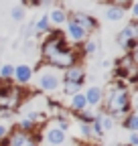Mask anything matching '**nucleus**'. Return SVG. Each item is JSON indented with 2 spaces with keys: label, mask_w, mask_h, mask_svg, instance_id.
<instances>
[{
  "label": "nucleus",
  "mask_w": 138,
  "mask_h": 146,
  "mask_svg": "<svg viewBox=\"0 0 138 146\" xmlns=\"http://www.w3.org/2000/svg\"><path fill=\"white\" fill-rule=\"evenodd\" d=\"M79 55L81 53L77 49H71V45L65 41L61 31H49L45 41L41 43V61H43V65L59 69V71L79 63Z\"/></svg>",
  "instance_id": "nucleus-1"
},
{
  "label": "nucleus",
  "mask_w": 138,
  "mask_h": 146,
  "mask_svg": "<svg viewBox=\"0 0 138 146\" xmlns=\"http://www.w3.org/2000/svg\"><path fill=\"white\" fill-rule=\"evenodd\" d=\"M102 106H104V112L110 114L114 120L124 118L128 112H132V94L124 85V81L116 79L108 91H104Z\"/></svg>",
  "instance_id": "nucleus-2"
},
{
  "label": "nucleus",
  "mask_w": 138,
  "mask_h": 146,
  "mask_svg": "<svg viewBox=\"0 0 138 146\" xmlns=\"http://www.w3.org/2000/svg\"><path fill=\"white\" fill-rule=\"evenodd\" d=\"M25 100V87L16 85L12 81H2L0 79V110H10L16 112Z\"/></svg>",
  "instance_id": "nucleus-3"
},
{
  "label": "nucleus",
  "mask_w": 138,
  "mask_h": 146,
  "mask_svg": "<svg viewBox=\"0 0 138 146\" xmlns=\"http://www.w3.org/2000/svg\"><path fill=\"white\" fill-rule=\"evenodd\" d=\"M37 71H39V75H37V85H39L41 91H47V94H51V91L61 89L63 77H61L59 69L47 67V65H39Z\"/></svg>",
  "instance_id": "nucleus-4"
},
{
  "label": "nucleus",
  "mask_w": 138,
  "mask_h": 146,
  "mask_svg": "<svg viewBox=\"0 0 138 146\" xmlns=\"http://www.w3.org/2000/svg\"><path fill=\"white\" fill-rule=\"evenodd\" d=\"M2 142H4V146H39L41 136H39V132H23L19 128H12Z\"/></svg>",
  "instance_id": "nucleus-5"
},
{
  "label": "nucleus",
  "mask_w": 138,
  "mask_h": 146,
  "mask_svg": "<svg viewBox=\"0 0 138 146\" xmlns=\"http://www.w3.org/2000/svg\"><path fill=\"white\" fill-rule=\"evenodd\" d=\"M65 25H67V31L63 33V36H65V41L69 43V45H81L85 39H90V35L85 33L71 16H67V21H65Z\"/></svg>",
  "instance_id": "nucleus-6"
},
{
  "label": "nucleus",
  "mask_w": 138,
  "mask_h": 146,
  "mask_svg": "<svg viewBox=\"0 0 138 146\" xmlns=\"http://www.w3.org/2000/svg\"><path fill=\"white\" fill-rule=\"evenodd\" d=\"M33 67L31 65H14V73H12V79H14V83L16 85H21V87H25V85H29V81L33 79Z\"/></svg>",
  "instance_id": "nucleus-7"
},
{
  "label": "nucleus",
  "mask_w": 138,
  "mask_h": 146,
  "mask_svg": "<svg viewBox=\"0 0 138 146\" xmlns=\"http://www.w3.org/2000/svg\"><path fill=\"white\" fill-rule=\"evenodd\" d=\"M61 77H63V81H75V83H83V81H85V69H83V65H81V63H75V65H71V67L63 69Z\"/></svg>",
  "instance_id": "nucleus-8"
},
{
  "label": "nucleus",
  "mask_w": 138,
  "mask_h": 146,
  "mask_svg": "<svg viewBox=\"0 0 138 146\" xmlns=\"http://www.w3.org/2000/svg\"><path fill=\"white\" fill-rule=\"evenodd\" d=\"M71 18H73V21H75V23H77L85 33H88V35H90V33H94V31L98 29V21H96L94 16H90L88 12H73V14H71Z\"/></svg>",
  "instance_id": "nucleus-9"
},
{
  "label": "nucleus",
  "mask_w": 138,
  "mask_h": 146,
  "mask_svg": "<svg viewBox=\"0 0 138 146\" xmlns=\"http://www.w3.org/2000/svg\"><path fill=\"white\" fill-rule=\"evenodd\" d=\"M132 39H138V25H136V21H130L122 31L118 33V45H124V43H128Z\"/></svg>",
  "instance_id": "nucleus-10"
},
{
  "label": "nucleus",
  "mask_w": 138,
  "mask_h": 146,
  "mask_svg": "<svg viewBox=\"0 0 138 146\" xmlns=\"http://www.w3.org/2000/svg\"><path fill=\"white\" fill-rule=\"evenodd\" d=\"M85 104H88L90 108H96V106H102V98H104V87L100 85H92L88 87V91H85Z\"/></svg>",
  "instance_id": "nucleus-11"
},
{
  "label": "nucleus",
  "mask_w": 138,
  "mask_h": 146,
  "mask_svg": "<svg viewBox=\"0 0 138 146\" xmlns=\"http://www.w3.org/2000/svg\"><path fill=\"white\" fill-rule=\"evenodd\" d=\"M45 138L49 140L51 146H61V144L65 142V130H61L57 124H53V126H49V128H47Z\"/></svg>",
  "instance_id": "nucleus-12"
},
{
  "label": "nucleus",
  "mask_w": 138,
  "mask_h": 146,
  "mask_svg": "<svg viewBox=\"0 0 138 146\" xmlns=\"http://www.w3.org/2000/svg\"><path fill=\"white\" fill-rule=\"evenodd\" d=\"M94 118H96V122L100 124V128H102V132L106 134V132H110L112 128L116 126V120L110 116V114H106V112H100V114H94Z\"/></svg>",
  "instance_id": "nucleus-13"
},
{
  "label": "nucleus",
  "mask_w": 138,
  "mask_h": 146,
  "mask_svg": "<svg viewBox=\"0 0 138 146\" xmlns=\"http://www.w3.org/2000/svg\"><path fill=\"white\" fill-rule=\"evenodd\" d=\"M67 12L63 10V8H53L49 14H47V18H49V25L51 27H61V25H65V21H67Z\"/></svg>",
  "instance_id": "nucleus-14"
},
{
  "label": "nucleus",
  "mask_w": 138,
  "mask_h": 146,
  "mask_svg": "<svg viewBox=\"0 0 138 146\" xmlns=\"http://www.w3.org/2000/svg\"><path fill=\"white\" fill-rule=\"evenodd\" d=\"M85 108H88V104H85V96L81 94V91L69 96V110H71V112H81V110H85Z\"/></svg>",
  "instance_id": "nucleus-15"
},
{
  "label": "nucleus",
  "mask_w": 138,
  "mask_h": 146,
  "mask_svg": "<svg viewBox=\"0 0 138 146\" xmlns=\"http://www.w3.org/2000/svg\"><path fill=\"white\" fill-rule=\"evenodd\" d=\"M122 126L126 128L128 132H138V114L128 112V114L122 118Z\"/></svg>",
  "instance_id": "nucleus-16"
},
{
  "label": "nucleus",
  "mask_w": 138,
  "mask_h": 146,
  "mask_svg": "<svg viewBox=\"0 0 138 146\" xmlns=\"http://www.w3.org/2000/svg\"><path fill=\"white\" fill-rule=\"evenodd\" d=\"M124 14H126V8H122V6H112V4H110V6L106 8V18H108V21H112V23H114V21H120Z\"/></svg>",
  "instance_id": "nucleus-17"
},
{
  "label": "nucleus",
  "mask_w": 138,
  "mask_h": 146,
  "mask_svg": "<svg viewBox=\"0 0 138 146\" xmlns=\"http://www.w3.org/2000/svg\"><path fill=\"white\" fill-rule=\"evenodd\" d=\"M51 31V25H49V18H47V14H43L37 23H34V35H43V33H49Z\"/></svg>",
  "instance_id": "nucleus-18"
},
{
  "label": "nucleus",
  "mask_w": 138,
  "mask_h": 146,
  "mask_svg": "<svg viewBox=\"0 0 138 146\" xmlns=\"http://www.w3.org/2000/svg\"><path fill=\"white\" fill-rule=\"evenodd\" d=\"M83 87V83H75V81H63L61 83V89H63V94L69 98V96H73V94H77V91Z\"/></svg>",
  "instance_id": "nucleus-19"
},
{
  "label": "nucleus",
  "mask_w": 138,
  "mask_h": 146,
  "mask_svg": "<svg viewBox=\"0 0 138 146\" xmlns=\"http://www.w3.org/2000/svg\"><path fill=\"white\" fill-rule=\"evenodd\" d=\"M16 128H19V130H23V132H39V124H34V122L29 120V118H23Z\"/></svg>",
  "instance_id": "nucleus-20"
},
{
  "label": "nucleus",
  "mask_w": 138,
  "mask_h": 146,
  "mask_svg": "<svg viewBox=\"0 0 138 146\" xmlns=\"http://www.w3.org/2000/svg\"><path fill=\"white\" fill-rule=\"evenodd\" d=\"M81 55H96L98 53V41H90V39H85L81 43Z\"/></svg>",
  "instance_id": "nucleus-21"
},
{
  "label": "nucleus",
  "mask_w": 138,
  "mask_h": 146,
  "mask_svg": "<svg viewBox=\"0 0 138 146\" xmlns=\"http://www.w3.org/2000/svg\"><path fill=\"white\" fill-rule=\"evenodd\" d=\"M14 65H0V79L2 81H12Z\"/></svg>",
  "instance_id": "nucleus-22"
},
{
  "label": "nucleus",
  "mask_w": 138,
  "mask_h": 146,
  "mask_svg": "<svg viewBox=\"0 0 138 146\" xmlns=\"http://www.w3.org/2000/svg\"><path fill=\"white\" fill-rule=\"evenodd\" d=\"M75 118H77L81 124H92V122H94V114L88 112V108L81 110V112H75Z\"/></svg>",
  "instance_id": "nucleus-23"
},
{
  "label": "nucleus",
  "mask_w": 138,
  "mask_h": 146,
  "mask_svg": "<svg viewBox=\"0 0 138 146\" xmlns=\"http://www.w3.org/2000/svg\"><path fill=\"white\" fill-rule=\"evenodd\" d=\"M25 118L33 120L34 124H39V126H41V122H45V120H47V116H45L43 112H37V110H31L29 114H25Z\"/></svg>",
  "instance_id": "nucleus-24"
},
{
  "label": "nucleus",
  "mask_w": 138,
  "mask_h": 146,
  "mask_svg": "<svg viewBox=\"0 0 138 146\" xmlns=\"http://www.w3.org/2000/svg\"><path fill=\"white\" fill-rule=\"evenodd\" d=\"M25 6H14L12 10H10V16H12V21L14 23H21V21H25Z\"/></svg>",
  "instance_id": "nucleus-25"
},
{
  "label": "nucleus",
  "mask_w": 138,
  "mask_h": 146,
  "mask_svg": "<svg viewBox=\"0 0 138 146\" xmlns=\"http://www.w3.org/2000/svg\"><path fill=\"white\" fill-rule=\"evenodd\" d=\"M79 130H81V136L83 138H88V140L96 138L94 136V130H92V124H79Z\"/></svg>",
  "instance_id": "nucleus-26"
},
{
  "label": "nucleus",
  "mask_w": 138,
  "mask_h": 146,
  "mask_svg": "<svg viewBox=\"0 0 138 146\" xmlns=\"http://www.w3.org/2000/svg\"><path fill=\"white\" fill-rule=\"evenodd\" d=\"M8 132H10V126H8V122L0 120V142H2V140L8 136Z\"/></svg>",
  "instance_id": "nucleus-27"
},
{
  "label": "nucleus",
  "mask_w": 138,
  "mask_h": 146,
  "mask_svg": "<svg viewBox=\"0 0 138 146\" xmlns=\"http://www.w3.org/2000/svg\"><path fill=\"white\" fill-rule=\"evenodd\" d=\"M33 35H34V23H29V25L23 29V36H25V39H31Z\"/></svg>",
  "instance_id": "nucleus-28"
},
{
  "label": "nucleus",
  "mask_w": 138,
  "mask_h": 146,
  "mask_svg": "<svg viewBox=\"0 0 138 146\" xmlns=\"http://www.w3.org/2000/svg\"><path fill=\"white\" fill-rule=\"evenodd\" d=\"M130 146H138V132H130V140H128Z\"/></svg>",
  "instance_id": "nucleus-29"
},
{
  "label": "nucleus",
  "mask_w": 138,
  "mask_h": 146,
  "mask_svg": "<svg viewBox=\"0 0 138 146\" xmlns=\"http://www.w3.org/2000/svg\"><path fill=\"white\" fill-rule=\"evenodd\" d=\"M51 2V0H31V4H34V6H47Z\"/></svg>",
  "instance_id": "nucleus-30"
},
{
  "label": "nucleus",
  "mask_w": 138,
  "mask_h": 146,
  "mask_svg": "<svg viewBox=\"0 0 138 146\" xmlns=\"http://www.w3.org/2000/svg\"><path fill=\"white\" fill-rule=\"evenodd\" d=\"M102 67H104V69H108V67H112V63H110L108 59H104V61H102Z\"/></svg>",
  "instance_id": "nucleus-31"
},
{
  "label": "nucleus",
  "mask_w": 138,
  "mask_h": 146,
  "mask_svg": "<svg viewBox=\"0 0 138 146\" xmlns=\"http://www.w3.org/2000/svg\"><path fill=\"white\" fill-rule=\"evenodd\" d=\"M130 6H132V14H138V4H136V2H132Z\"/></svg>",
  "instance_id": "nucleus-32"
},
{
  "label": "nucleus",
  "mask_w": 138,
  "mask_h": 146,
  "mask_svg": "<svg viewBox=\"0 0 138 146\" xmlns=\"http://www.w3.org/2000/svg\"><path fill=\"white\" fill-rule=\"evenodd\" d=\"M100 2H106V0H100Z\"/></svg>",
  "instance_id": "nucleus-33"
},
{
  "label": "nucleus",
  "mask_w": 138,
  "mask_h": 146,
  "mask_svg": "<svg viewBox=\"0 0 138 146\" xmlns=\"http://www.w3.org/2000/svg\"><path fill=\"white\" fill-rule=\"evenodd\" d=\"M130 2H134V0H130Z\"/></svg>",
  "instance_id": "nucleus-34"
}]
</instances>
